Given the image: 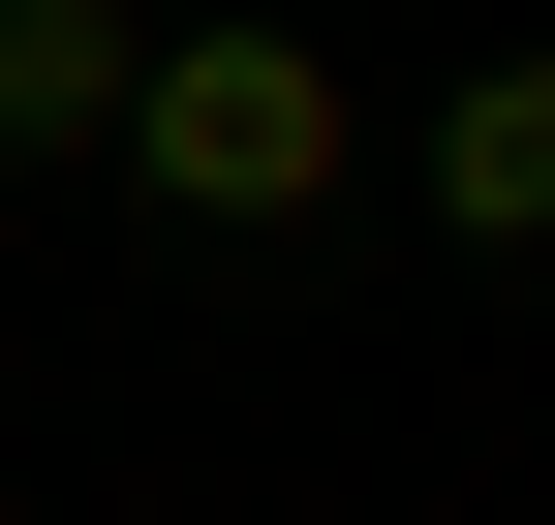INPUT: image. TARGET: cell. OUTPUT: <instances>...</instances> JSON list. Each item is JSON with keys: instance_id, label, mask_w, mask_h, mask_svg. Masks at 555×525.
I'll list each match as a JSON object with an SVG mask.
<instances>
[{"instance_id": "3", "label": "cell", "mask_w": 555, "mask_h": 525, "mask_svg": "<svg viewBox=\"0 0 555 525\" xmlns=\"http://www.w3.org/2000/svg\"><path fill=\"white\" fill-rule=\"evenodd\" d=\"M124 62H155V31H124V0H0V155H93V124H124Z\"/></svg>"}, {"instance_id": "4", "label": "cell", "mask_w": 555, "mask_h": 525, "mask_svg": "<svg viewBox=\"0 0 555 525\" xmlns=\"http://www.w3.org/2000/svg\"><path fill=\"white\" fill-rule=\"evenodd\" d=\"M124 31H217V0H124Z\"/></svg>"}, {"instance_id": "1", "label": "cell", "mask_w": 555, "mask_h": 525, "mask_svg": "<svg viewBox=\"0 0 555 525\" xmlns=\"http://www.w3.org/2000/svg\"><path fill=\"white\" fill-rule=\"evenodd\" d=\"M155 217H217V247H278V217H339L371 185V62L309 31V0H217V31H155L124 62V124H93Z\"/></svg>"}, {"instance_id": "2", "label": "cell", "mask_w": 555, "mask_h": 525, "mask_svg": "<svg viewBox=\"0 0 555 525\" xmlns=\"http://www.w3.org/2000/svg\"><path fill=\"white\" fill-rule=\"evenodd\" d=\"M433 217H463V247L555 217V62H433Z\"/></svg>"}]
</instances>
